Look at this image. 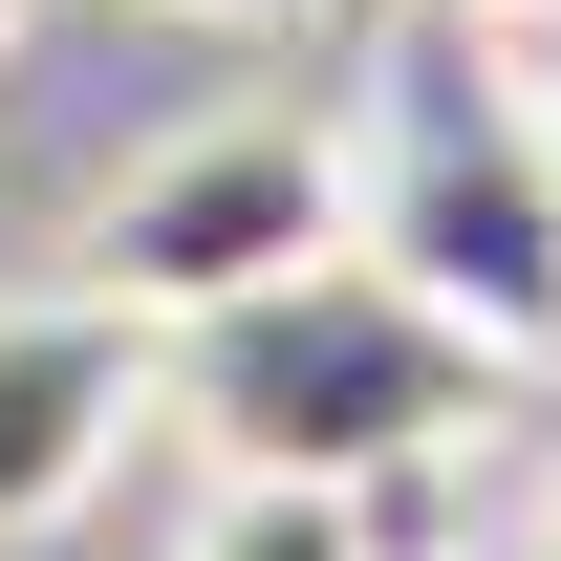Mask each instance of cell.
Masks as SVG:
<instances>
[{
	"label": "cell",
	"mask_w": 561,
	"mask_h": 561,
	"mask_svg": "<svg viewBox=\"0 0 561 561\" xmlns=\"http://www.w3.org/2000/svg\"><path fill=\"white\" fill-rule=\"evenodd\" d=\"M496 389H518V367H476L411 280L367 260V238L151 346V432H173L195 476H302V496H389V476H432L454 432H496Z\"/></svg>",
	"instance_id": "cell-1"
},
{
	"label": "cell",
	"mask_w": 561,
	"mask_h": 561,
	"mask_svg": "<svg viewBox=\"0 0 561 561\" xmlns=\"http://www.w3.org/2000/svg\"><path fill=\"white\" fill-rule=\"evenodd\" d=\"M346 238L411 280L476 367H518V389L561 367V151H540V87L476 66V87L367 108L346 130Z\"/></svg>",
	"instance_id": "cell-2"
},
{
	"label": "cell",
	"mask_w": 561,
	"mask_h": 561,
	"mask_svg": "<svg viewBox=\"0 0 561 561\" xmlns=\"http://www.w3.org/2000/svg\"><path fill=\"white\" fill-rule=\"evenodd\" d=\"M346 260V108H195V130H151L108 195H87V302H130L151 346L216 324V302H260V280Z\"/></svg>",
	"instance_id": "cell-3"
},
{
	"label": "cell",
	"mask_w": 561,
	"mask_h": 561,
	"mask_svg": "<svg viewBox=\"0 0 561 561\" xmlns=\"http://www.w3.org/2000/svg\"><path fill=\"white\" fill-rule=\"evenodd\" d=\"M130 454H151V324L87 280L0 302V540H66Z\"/></svg>",
	"instance_id": "cell-4"
},
{
	"label": "cell",
	"mask_w": 561,
	"mask_h": 561,
	"mask_svg": "<svg viewBox=\"0 0 561 561\" xmlns=\"http://www.w3.org/2000/svg\"><path fill=\"white\" fill-rule=\"evenodd\" d=\"M173 561H389V518L367 496H302V476H195Z\"/></svg>",
	"instance_id": "cell-5"
},
{
	"label": "cell",
	"mask_w": 561,
	"mask_h": 561,
	"mask_svg": "<svg viewBox=\"0 0 561 561\" xmlns=\"http://www.w3.org/2000/svg\"><path fill=\"white\" fill-rule=\"evenodd\" d=\"M432 22H454V44H540L561 0H432Z\"/></svg>",
	"instance_id": "cell-6"
},
{
	"label": "cell",
	"mask_w": 561,
	"mask_h": 561,
	"mask_svg": "<svg viewBox=\"0 0 561 561\" xmlns=\"http://www.w3.org/2000/svg\"><path fill=\"white\" fill-rule=\"evenodd\" d=\"M173 22H324V0H173Z\"/></svg>",
	"instance_id": "cell-7"
},
{
	"label": "cell",
	"mask_w": 561,
	"mask_h": 561,
	"mask_svg": "<svg viewBox=\"0 0 561 561\" xmlns=\"http://www.w3.org/2000/svg\"><path fill=\"white\" fill-rule=\"evenodd\" d=\"M518 561H561V496H540V540H518Z\"/></svg>",
	"instance_id": "cell-8"
},
{
	"label": "cell",
	"mask_w": 561,
	"mask_h": 561,
	"mask_svg": "<svg viewBox=\"0 0 561 561\" xmlns=\"http://www.w3.org/2000/svg\"><path fill=\"white\" fill-rule=\"evenodd\" d=\"M540 151H561V87H540Z\"/></svg>",
	"instance_id": "cell-9"
},
{
	"label": "cell",
	"mask_w": 561,
	"mask_h": 561,
	"mask_svg": "<svg viewBox=\"0 0 561 561\" xmlns=\"http://www.w3.org/2000/svg\"><path fill=\"white\" fill-rule=\"evenodd\" d=\"M0 44H22V0H0Z\"/></svg>",
	"instance_id": "cell-10"
}]
</instances>
